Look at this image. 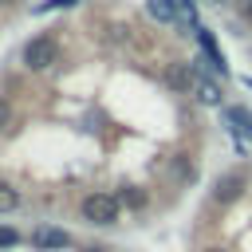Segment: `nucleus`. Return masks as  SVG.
I'll return each instance as SVG.
<instances>
[{
    "label": "nucleus",
    "mask_w": 252,
    "mask_h": 252,
    "mask_svg": "<svg viewBox=\"0 0 252 252\" xmlns=\"http://www.w3.org/2000/svg\"><path fill=\"white\" fill-rule=\"evenodd\" d=\"M240 12H244V16H252V0H240Z\"/></svg>",
    "instance_id": "nucleus-12"
},
{
    "label": "nucleus",
    "mask_w": 252,
    "mask_h": 252,
    "mask_svg": "<svg viewBox=\"0 0 252 252\" xmlns=\"http://www.w3.org/2000/svg\"><path fill=\"white\" fill-rule=\"evenodd\" d=\"M91 252H102V248H91Z\"/></svg>",
    "instance_id": "nucleus-14"
},
{
    "label": "nucleus",
    "mask_w": 252,
    "mask_h": 252,
    "mask_svg": "<svg viewBox=\"0 0 252 252\" xmlns=\"http://www.w3.org/2000/svg\"><path fill=\"white\" fill-rule=\"evenodd\" d=\"M205 252H220V248H205Z\"/></svg>",
    "instance_id": "nucleus-13"
},
{
    "label": "nucleus",
    "mask_w": 252,
    "mask_h": 252,
    "mask_svg": "<svg viewBox=\"0 0 252 252\" xmlns=\"http://www.w3.org/2000/svg\"><path fill=\"white\" fill-rule=\"evenodd\" d=\"M165 83H169L173 91H189V87L197 83V75L189 71V63H169V67H165Z\"/></svg>",
    "instance_id": "nucleus-4"
},
{
    "label": "nucleus",
    "mask_w": 252,
    "mask_h": 252,
    "mask_svg": "<svg viewBox=\"0 0 252 252\" xmlns=\"http://www.w3.org/2000/svg\"><path fill=\"white\" fill-rule=\"evenodd\" d=\"M240 189H244V173H224L217 181V201H232Z\"/></svg>",
    "instance_id": "nucleus-5"
},
{
    "label": "nucleus",
    "mask_w": 252,
    "mask_h": 252,
    "mask_svg": "<svg viewBox=\"0 0 252 252\" xmlns=\"http://www.w3.org/2000/svg\"><path fill=\"white\" fill-rule=\"evenodd\" d=\"M193 91H197V102H205V106H220V87H217L213 79H197Z\"/></svg>",
    "instance_id": "nucleus-6"
},
{
    "label": "nucleus",
    "mask_w": 252,
    "mask_h": 252,
    "mask_svg": "<svg viewBox=\"0 0 252 252\" xmlns=\"http://www.w3.org/2000/svg\"><path fill=\"white\" fill-rule=\"evenodd\" d=\"M71 4H79V0H47V4H39V12H51V8H71Z\"/></svg>",
    "instance_id": "nucleus-10"
},
{
    "label": "nucleus",
    "mask_w": 252,
    "mask_h": 252,
    "mask_svg": "<svg viewBox=\"0 0 252 252\" xmlns=\"http://www.w3.org/2000/svg\"><path fill=\"white\" fill-rule=\"evenodd\" d=\"M118 197H110V193H91V197H83V220H91V224H114L118 220Z\"/></svg>",
    "instance_id": "nucleus-2"
},
{
    "label": "nucleus",
    "mask_w": 252,
    "mask_h": 252,
    "mask_svg": "<svg viewBox=\"0 0 252 252\" xmlns=\"http://www.w3.org/2000/svg\"><path fill=\"white\" fill-rule=\"evenodd\" d=\"M0 4H12V0H0Z\"/></svg>",
    "instance_id": "nucleus-15"
},
{
    "label": "nucleus",
    "mask_w": 252,
    "mask_h": 252,
    "mask_svg": "<svg viewBox=\"0 0 252 252\" xmlns=\"http://www.w3.org/2000/svg\"><path fill=\"white\" fill-rule=\"evenodd\" d=\"M32 244H35V248H67V244H71V236H67L63 228L43 224V228H35V232H32Z\"/></svg>",
    "instance_id": "nucleus-3"
},
{
    "label": "nucleus",
    "mask_w": 252,
    "mask_h": 252,
    "mask_svg": "<svg viewBox=\"0 0 252 252\" xmlns=\"http://www.w3.org/2000/svg\"><path fill=\"white\" fill-rule=\"evenodd\" d=\"M12 209H20V193L0 181V213H12Z\"/></svg>",
    "instance_id": "nucleus-8"
},
{
    "label": "nucleus",
    "mask_w": 252,
    "mask_h": 252,
    "mask_svg": "<svg viewBox=\"0 0 252 252\" xmlns=\"http://www.w3.org/2000/svg\"><path fill=\"white\" fill-rule=\"evenodd\" d=\"M55 59H59V43L51 35H35L24 43V67L28 71H47Z\"/></svg>",
    "instance_id": "nucleus-1"
},
{
    "label": "nucleus",
    "mask_w": 252,
    "mask_h": 252,
    "mask_svg": "<svg viewBox=\"0 0 252 252\" xmlns=\"http://www.w3.org/2000/svg\"><path fill=\"white\" fill-rule=\"evenodd\" d=\"M8 118H12V106L0 98V126H8Z\"/></svg>",
    "instance_id": "nucleus-11"
},
{
    "label": "nucleus",
    "mask_w": 252,
    "mask_h": 252,
    "mask_svg": "<svg viewBox=\"0 0 252 252\" xmlns=\"http://www.w3.org/2000/svg\"><path fill=\"white\" fill-rule=\"evenodd\" d=\"M16 240H20V232H16V228H0V248H12Z\"/></svg>",
    "instance_id": "nucleus-9"
},
{
    "label": "nucleus",
    "mask_w": 252,
    "mask_h": 252,
    "mask_svg": "<svg viewBox=\"0 0 252 252\" xmlns=\"http://www.w3.org/2000/svg\"><path fill=\"white\" fill-rule=\"evenodd\" d=\"M146 12H150L154 20H161V24H173V20H177V4H173V0H150Z\"/></svg>",
    "instance_id": "nucleus-7"
}]
</instances>
